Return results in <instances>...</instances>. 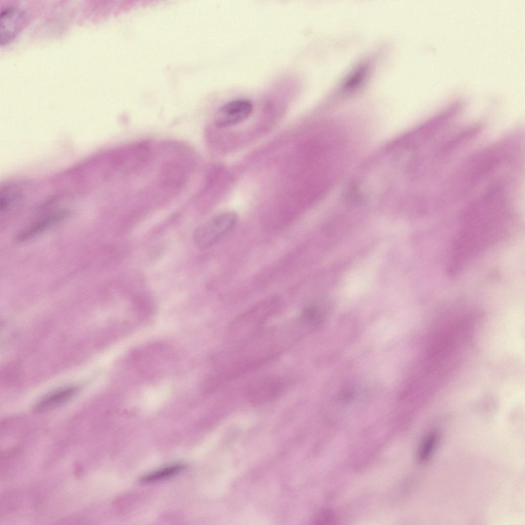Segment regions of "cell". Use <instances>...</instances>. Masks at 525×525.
Segmentation results:
<instances>
[{
  "instance_id": "cell-1",
  "label": "cell",
  "mask_w": 525,
  "mask_h": 525,
  "mask_svg": "<svg viewBox=\"0 0 525 525\" xmlns=\"http://www.w3.org/2000/svg\"><path fill=\"white\" fill-rule=\"evenodd\" d=\"M502 191L491 188L471 208L455 253L460 260L485 247L502 230L506 210Z\"/></svg>"
},
{
  "instance_id": "cell-2",
  "label": "cell",
  "mask_w": 525,
  "mask_h": 525,
  "mask_svg": "<svg viewBox=\"0 0 525 525\" xmlns=\"http://www.w3.org/2000/svg\"><path fill=\"white\" fill-rule=\"evenodd\" d=\"M237 219V214L232 211L214 216L195 230L193 236L195 245L200 249L213 245L233 229Z\"/></svg>"
},
{
  "instance_id": "cell-3",
  "label": "cell",
  "mask_w": 525,
  "mask_h": 525,
  "mask_svg": "<svg viewBox=\"0 0 525 525\" xmlns=\"http://www.w3.org/2000/svg\"><path fill=\"white\" fill-rule=\"evenodd\" d=\"M261 303L235 319L230 325V338L242 341L253 334L272 312L274 303Z\"/></svg>"
},
{
  "instance_id": "cell-4",
  "label": "cell",
  "mask_w": 525,
  "mask_h": 525,
  "mask_svg": "<svg viewBox=\"0 0 525 525\" xmlns=\"http://www.w3.org/2000/svg\"><path fill=\"white\" fill-rule=\"evenodd\" d=\"M285 387V381L280 377L267 376L252 383L247 390V396L252 403H265L281 395Z\"/></svg>"
},
{
  "instance_id": "cell-5",
  "label": "cell",
  "mask_w": 525,
  "mask_h": 525,
  "mask_svg": "<svg viewBox=\"0 0 525 525\" xmlns=\"http://www.w3.org/2000/svg\"><path fill=\"white\" fill-rule=\"evenodd\" d=\"M253 110L252 103L247 99L231 100L220 107L214 115L215 125L221 128L231 126L247 119Z\"/></svg>"
},
{
  "instance_id": "cell-6",
  "label": "cell",
  "mask_w": 525,
  "mask_h": 525,
  "mask_svg": "<svg viewBox=\"0 0 525 525\" xmlns=\"http://www.w3.org/2000/svg\"><path fill=\"white\" fill-rule=\"evenodd\" d=\"M25 14L16 6L4 9L0 14V44L5 45L15 36L23 26Z\"/></svg>"
},
{
  "instance_id": "cell-7",
  "label": "cell",
  "mask_w": 525,
  "mask_h": 525,
  "mask_svg": "<svg viewBox=\"0 0 525 525\" xmlns=\"http://www.w3.org/2000/svg\"><path fill=\"white\" fill-rule=\"evenodd\" d=\"M78 390L79 388L75 386L59 388L44 396L35 405L33 410L43 412L56 408L72 399Z\"/></svg>"
},
{
  "instance_id": "cell-8",
  "label": "cell",
  "mask_w": 525,
  "mask_h": 525,
  "mask_svg": "<svg viewBox=\"0 0 525 525\" xmlns=\"http://www.w3.org/2000/svg\"><path fill=\"white\" fill-rule=\"evenodd\" d=\"M66 215V212L60 211L47 215L25 228L18 233L16 238L19 241L28 240L59 222Z\"/></svg>"
},
{
  "instance_id": "cell-9",
  "label": "cell",
  "mask_w": 525,
  "mask_h": 525,
  "mask_svg": "<svg viewBox=\"0 0 525 525\" xmlns=\"http://www.w3.org/2000/svg\"><path fill=\"white\" fill-rule=\"evenodd\" d=\"M183 468L184 465L181 463L173 464L144 476L140 481L142 483H150L161 480L176 475Z\"/></svg>"
},
{
  "instance_id": "cell-10",
  "label": "cell",
  "mask_w": 525,
  "mask_h": 525,
  "mask_svg": "<svg viewBox=\"0 0 525 525\" xmlns=\"http://www.w3.org/2000/svg\"><path fill=\"white\" fill-rule=\"evenodd\" d=\"M439 434L437 432L429 433L422 441L417 453L419 462L427 461L433 453L438 442Z\"/></svg>"
}]
</instances>
